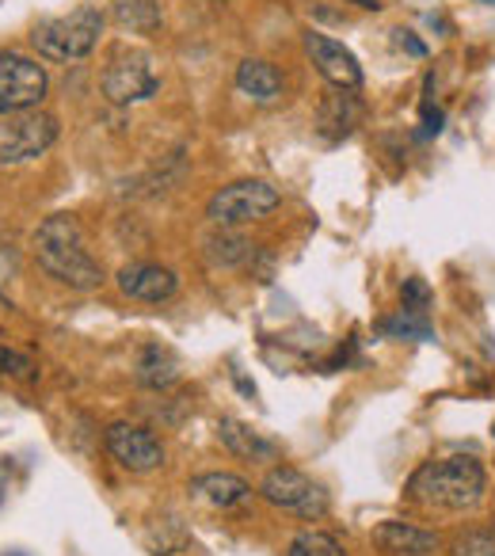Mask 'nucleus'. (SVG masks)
I'll return each instance as SVG.
<instances>
[{
    "label": "nucleus",
    "instance_id": "23",
    "mask_svg": "<svg viewBox=\"0 0 495 556\" xmlns=\"http://www.w3.org/2000/svg\"><path fill=\"white\" fill-rule=\"evenodd\" d=\"M35 370H39V366L31 363V355L0 343V374H9V378H16V381H35Z\"/></svg>",
    "mask_w": 495,
    "mask_h": 556
},
{
    "label": "nucleus",
    "instance_id": "12",
    "mask_svg": "<svg viewBox=\"0 0 495 556\" xmlns=\"http://www.w3.org/2000/svg\"><path fill=\"white\" fill-rule=\"evenodd\" d=\"M358 126H363V103H358V96H351V88H332L317 108V134L328 146H340Z\"/></svg>",
    "mask_w": 495,
    "mask_h": 556
},
{
    "label": "nucleus",
    "instance_id": "26",
    "mask_svg": "<svg viewBox=\"0 0 495 556\" xmlns=\"http://www.w3.org/2000/svg\"><path fill=\"white\" fill-rule=\"evenodd\" d=\"M9 556H27V553H9Z\"/></svg>",
    "mask_w": 495,
    "mask_h": 556
},
{
    "label": "nucleus",
    "instance_id": "10",
    "mask_svg": "<svg viewBox=\"0 0 495 556\" xmlns=\"http://www.w3.org/2000/svg\"><path fill=\"white\" fill-rule=\"evenodd\" d=\"M305 54L313 58L317 73L332 88H351V92H355V88L363 85V65H358V58L351 54L343 42L328 39V35H320V31H305Z\"/></svg>",
    "mask_w": 495,
    "mask_h": 556
},
{
    "label": "nucleus",
    "instance_id": "16",
    "mask_svg": "<svg viewBox=\"0 0 495 556\" xmlns=\"http://www.w3.org/2000/svg\"><path fill=\"white\" fill-rule=\"evenodd\" d=\"M217 434H221V446L232 457H244V462H279V446L271 439H264L259 431H252L248 424H240V419H221Z\"/></svg>",
    "mask_w": 495,
    "mask_h": 556
},
{
    "label": "nucleus",
    "instance_id": "4",
    "mask_svg": "<svg viewBox=\"0 0 495 556\" xmlns=\"http://www.w3.org/2000/svg\"><path fill=\"white\" fill-rule=\"evenodd\" d=\"M103 96L115 108H134L145 103L161 92V73H156V58L138 47H118L111 54L107 70H103Z\"/></svg>",
    "mask_w": 495,
    "mask_h": 556
},
{
    "label": "nucleus",
    "instance_id": "20",
    "mask_svg": "<svg viewBox=\"0 0 495 556\" xmlns=\"http://www.w3.org/2000/svg\"><path fill=\"white\" fill-rule=\"evenodd\" d=\"M378 332L389 336V340H419V343L434 340L431 317H419V313H408V309H401L396 317H385L378 325Z\"/></svg>",
    "mask_w": 495,
    "mask_h": 556
},
{
    "label": "nucleus",
    "instance_id": "3",
    "mask_svg": "<svg viewBox=\"0 0 495 556\" xmlns=\"http://www.w3.org/2000/svg\"><path fill=\"white\" fill-rule=\"evenodd\" d=\"M103 35V12L92 4H80L77 12L58 20H42L31 31V47L47 62H80L100 47Z\"/></svg>",
    "mask_w": 495,
    "mask_h": 556
},
{
    "label": "nucleus",
    "instance_id": "11",
    "mask_svg": "<svg viewBox=\"0 0 495 556\" xmlns=\"http://www.w3.org/2000/svg\"><path fill=\"white\" fill-rule=\"evenodd\" d=\"M118 290H123L126 298H134V302H145V305H161L168 302L172 294H176L179 278L176 270L161 267V263H126L123 270H118Z\"/></svg>",
    "mask_w": 495,
    "mask_h": 556
},
{
    "label": "nucleus",
    "instance_id": "18",
    "mask_svg": "<svg viewBox=\"0 0 495 556\" xmlns=\"http://www.w3.org/2000/svg\"><path fill=\"white\" fill-rule=\"evenodd\" d=\"M134 378H138V386H145V389H168L172 381L179 378L176 355L156 348V343H149V348H141L138 366H134Z\"/></svg>",
    "mask_w": 495,
    "mask_h": 556
},
{
    "label": "nucleus",
    "instance_id": "19",
    "mask_svg": "<svg viewBox=\"0 0 495 556\" xmlns=\"http://www.w3.org/2000/svg\"><path fill=\"white\" fill-rule=\"evenodd\" d=\"M115 24L134 35H156L164 24L156 0H115Z\"/></svg>",
    "mask_w": 495,
    "mask_h": 556
},
{
    "label": "nucleus",
    "instance_id": "1",
    "mask_svg": "<svg viewBox=\"0 0 495 556\" xmlns=\"http://www.w3.org/2000/svg\"><path fill=\"white\" fill-rule=\"evenodd\" d=\"M35 260L54 282L69 290H96L103 282V267L92 252H88L85 229L73 214H54L35 229Z\"/></svg>",
    "mask_w": 495,
    "mask_h": 556
},
{
    "label": "nucleus",
    "instance_id": "5",
    "mask_svg": "<svg viewBox=\"0 0 495 556\" xmlns=\"http://www.w3.org/2000/svg\"><path fill=\"white\" fill-rule=\"evenodd\" d=\"M282 202V191L267 179H237L210 194L206 217L217 229H240L248 222H264L275 206Z\"/></svg>",
    "mask_w": 495,
    "mask_h": 556
},
{
    "label": "nucleus",
    "instance_id": "22",
    "mask_svg": "<svg viewBox=\"0 0 495 556\" xmlns=\"http://www.w3.org/2000/svg\"><path fill=\"white\" fill-rule=\"evenodd\" d=\"M449 556H495V530H465L454 538Z\"/></svg>",
    "mask_w": 495,
    "mask_h": 556
},
{
    "label": "nucleus",
    "instance_id": "27",
    "mask_svg": "<svg viewBox=\"0 0 495 556\" xmlns=\"http://www.w3.org/2000/svg\"><path fill=\"white\" fill-rule=\"evenodd\" d=\"M492 4H495V0H492Z\"/></svg>",
    "mask_w": 495,
    "mask_h": 556
},
{
    "label": "nucleus",
    "instance_id": "21",
    "mask_svg": "<svg viewBox=\"0 0 495 556\" xmlns=\"http://www.w3.org/2000/svg\"><path fill=\"white\" fill-rule=\"evenodd\" d=\"M287 556H347L343 545L325 530H302L294 541H290Z\"/></svg>",
    "mask_w": 495,
    "mask_h": 556
},
{
    "label": "nucleus",
    "instance_id": "8",
    "mask_svg": "<svg viewBox=\"0 0 495 556\" xmlns=\"http://www.w3.org/2000/svg\"><path fill=\"white\" fill-rule=\"evenodd\" d=\"M58 141V118L47 111H24V115H9V123L0 126V164H27L39 161L50 146Z\"/></svg>",
    "mask_w": 495,
    "mask_h": 556
},
{
    "label": "nucleus",
    "instance_id": "17",
    "mask_svg": "<svg viewBox=\"0 0 495 556\" xmlns=\"http://www.w3.org/2000/svg\"><path fill=\"white\" fill-rule=\"evenodd\" d=\"M252 252H256V244H248L237 229H217V232H210V237L202 240V255H206V263H210V267H217V270L240 267V263L252 260Z\"/></svg>",
    "mask_w": 495,
    "mask_h": 556
},
{
    "label": "nucleus",
    "instance_id": "14",
    "mask_svg": "<svg viewBox=\"0 0 495 556\" xmlns=\"http://www.w3.org/2000/svg\"><path fill=\"white\" fill-rule=\"evenodd\" d=\"M237 88L244 100L259 103V108H271V103H279L282 92H287V80H282V73L275 70L271 62H264V58H244V62L237 65Z\"/></svg>",
    "mask_w": 495,
    "mask_h": 556
},
{
    "label": "nucleus",
    "instance_id": "15",
    "mask_svg": "<svg viewBox=\"0 0 495 556\" xmlns=\"http://www.w3.org/2000/svg\"><path fill=\"white\" fill-rule=\"evenodd\" d=\"M191 495L206 503V507L229 510L252 500V484L244 477H237V472H202V477L191 480Z\"/></svg>",
    "mask_w": 495,
    "mask_h": 556
},
{
    "label": "nucleus",
    "instance_id": "13",
    "mask_svg": "<svg viewBox=\"0 0 495 556\" xmlns=\"http://www.w3.org/2000/svg\"><path fill=\"white\" fill-rule=\"evenodd\" d=\"M373 545L385 556H431L439 553V533L401 522V518H389V522L373 526Z\"/></svg>",
    "mask_w": 495,
    "mask_h": 556
},
{
    "label": "nucleus",
    "instance_id": "9",
    "mask_svg": "<svg viewBox=\"0 0 495 556\" xmlns=\"http://www.w3.org/2000/svg\"><path fill=\"white\" fill-rule=\"evenodd\" d=\"M103 446H107V454L130 472H153L164 465L161 439H156L149 427L126 424V419H118V424H111L107 431H103Z\"/></svg>",
    "mask_w": 495,
    "mask_h": 556
},
{
    "label": "nucleus",
    "instance_id": "2",
    "mask_svg": "<svg viewBox=\"0 0 495 556\" xmlns=\"http://www.w3.org/2000/svg\"><path fill=\"white\" fill-rule=\"evenodd\" d=\"M487 492L484 465L477 457H439V462H427L423 469L411 472L408 495L427 510H449V515H461L472 510Z\"/></svg>",
    "mask_w": 495,
    "mask_h": 556
},
{
    "label": "nucleus",
    "instance_id": "6",
    "mask_svg": "<svg viewBox=\"0 0 495 556\" xmlns=\"http://www.w3.org/2000/svg\"><path fill=\"white\" fill-rule=\"evenodd\" d=\"M259 495H264L271 507L290 510V515H297V518L328 515V492L313 477H305L302 469H294V465H275L264 477V484H259Z\"/></svg>",
    "mask_w": 495,
    "mask_h": 556
},
{
    "label": "nucleus",
    "instance_id": "7",
    "mask_svg": "<svg viewBox=\"0 0 495 556\" xmlns=\"http://www.w3.org/2000/svg\"><path fill=\"white\" fill-rule=\"evenodd\" d=\"M50 77L35 58L0 54V115H24L47 100Z\"/></svg>",
    "mask_w": 495,
    "mask_h": 556
},
{
    "label": "nucleus",
    "instance_id": "25",
    "mask_svg": "<svg viewBox=\"0 0 495 556\" xmlns=\"http://www.w3.org/2000/svg\"><path fill=\"white\" fill-rule=\"evenodd\" d=\"M351 4H358V9H366V12H378L381 9L378 0H351Z\"/></svg>",
    "mask_w": 495,
    "mask_h": 556
},
{
    "label": "nucleus",
    "instance_id": "24",
    "mask_svg": "<svg viewBox=\"0 0 495 556\" xmlns=\"http://www.w3.org/2000/svg\"><path fill=\"white\" fill-rule=\"evenodd\" d=\"M401 309H408V313H419V317H427V309H431V290H427L423 278H404Z\"/></svg>",
    "mask_w": 495,
    "mask_h": 556
}]
</instances>
